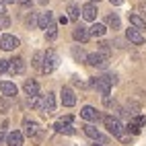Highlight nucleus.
<instances>
[{
    "label": "nucleus",
    "mask_w": 146,
    "mask_h": 146,
    "mask_svg": "<svg viewBox=\"0 0 146 146\" xmlns=\"http://www.w3.org/2000/svg\"><path fill=\"white\" fill-rule=\"evenodd\" d=\"M2 4H15V0H0Z\"/></svg>",
    "instance_id": "obj_40"
},
{
    "label": "nucleus",
    "mask_w": 146,
    "mask_h": 146,
    "mask_svg": "<svg viewBox=\"0 0 146 146\" xmlns=\"http://www.w3.org/2000/svg\"><path fill=\"white\" fill-rule=\"evenodd\" d=\"M72 37H74V41H80V43H86L91 39V33H89V29L86 27H82V25H78L72 31Z\"/></svg>",
    "instance_id": "obj_14"
},
{
    "label": "nucleus",
    "mask_w": 146,
    "mask_h": 146,
    "mask_svg": "<svg viewBox=\"0 0 146 146\" xmlns=\"http://www.w3.org/2000/svg\"><path fill=\"white\" fill-rule=\"evenodd\" d=\"M80 117L82 119H86V121H97V119H101L103 115L95 109V107H91V105H84L82 109H80Z\"/></svg>",
    "instance_id": "obj_8"
},
{
    "label": "nucleus",
    "mask_w": 146,
    "mask_h": 146,
    "mask_svg": "<svg viewBox=\"0 0 146 146\" xmlns=\"http://www.w3.org/2000/svg\"><path fill=\"white\" fill-rule=\"evenodd\" d=\"M0 27H2V25H0Z\"/></svg>",
    "instance_id": "obj_45"
},
{
    "label": "nucleus",
    "mask_w": 146,
    "mask_h": 146,
    "mask_svg": "<svg viewBox=\"0 0 146 146\" xmlns=\"http://www.w3.org/2000/svg\"><path fill=\"white\" fill-rule=\"evenodd\" d=\"M60 121H64V123H72V115H64Z\"/></svg>",
    "instance_id": "obj_36"
},
{
    "label": "nucleus",
    "mask_w": 146,
    "mask_h": 146,
    "mask_svg": "<svg viewBox=\"0 0 146 146\" xmlns=\"http://www.w3.org/2000/svg\"><path fill=\"white\" fill-rule=\"evenodd\" d=\"M109 2H111L113 6H119V4H123V0H109Z\"/></svg>",
    "instance_id": "obj_38"
},
{
    "label": "nucleus",
    "mask_w": 146,
    "mask_h": 146,
    "mask_svg": "<svg viewBox=\"0 0 146 146\" xmlns=\"http://www.w3.org/2000/svg\"><path fill=\"white\" fill-rule=\"evenodd\" d=\"M91 2H93V4H95V2H101V0H91Z\"/></svg>",
    "instance_id": "obj_43"
},
{
    "label": "nucleus",
    "mask_w": 146,
    "mask_h": 146,
    "mask_svg": "<svg viewBox=\"0 0 146 146\" xmlns=\"http://www.w3.org/2000/svg\"><path fill=\"white\" fill-rule=\"evenodd\" d=\"M140 13H144V15H146V4H140Z\"/></svg>",
    "instance_id": "obj_42"
},
{
    "label": "nucleus",
    "mask_w": 146,
    "mask_h": 146,
    "mask_svg": "<svg viewBox=\"0 0 146 146\" xmlns=\"http://www.w3.org/2000/svg\"><path fill=\"white\" fill-rule=\"evenodd\" d=\"M93 146H103V144H97V142H95V144H93Z\"/></svg>",
    "instance_id": "obj_44"
},
{
    "label": "nucleus",
    "mask_w": 146,
    "mask_h": 146,
    "mask_svg": "<svg viewBox=\"0 0 146 146\" xmlns=\"http://www.w3.org/2000/svg\"><path fill=\"white\" fill-rule=\"evenodd\" d=\"M23 134L29 136V138H35V136H39V123H37L35 119H25L23 121Z\"/></svg>",
    "instance_id": "obj_10"
},
{
    "label": "nucleus",
    "mask_w": 146,
    "mask_h": 146,
    "mask_svg": "<svg viewBox=\"0 0 146 146\" xmlns=\"http://www.w3.org/2000/svg\"><path fill=\"white\" fill-rule=\"evenodd\" d=\"M52 23H54V13H50V11H47V13H41L39 19H37V25H39V29H47Z\"/></svg>",
    "instance_id": "obj_18"
},
{
    "label": "nucleus",
    "mask_w": 146,
    "mask_h": 146,
    "mask_svg": "<svg viewBox=\"0 0 146 146\" xmlns=\"http://www.w3.org/2000/svg\"><path fill=\"white\" fill-rule=\"evenodd\" d=\"M91 84H93V89H97L103 97L105 95H109L111 93V82H109V78H107V74L105 76H95V78H91Z\"/></svg>",
    "instance_id": "obj_3"
},
{
    "label": "nucleus",
    "mask_w": 146,
    "mask_h": 146,
    "mask_svg": "<svg viewBox=\"0 0 146 146\" xmlns=\"http://www.w3.org/2000/svg\"><path fill=\"white\" fill-rule=\"evenodd\" d=\"M58 66H60V56H58L54 50H47V52L43 54V66H41V72H43V74H52Z\"/></svg>",
    "instance_id": "obj_2"
},
{
    "label": "nucleus",
    "mask_w": 146,
    "mask_h": 146,
    "mask_svg": "<svg viewBox=\"0 0 146 146\" xmlns=\"http://www.w3.org/2000/svg\"><path fill=\"white\" fill-rule=\"evenodd\" d=\"M33 68H37V70H41V66H43V52H35L33 56Z\"/></svg>",
    "instance_id": "obj_26"
},
{
    "label": "nucleus",
    "mask_w": 146,
    "mask_h": 146,
    "mask_svg": "<svg viewBox=\"0 0 146 146\" xmlns=\"http://www.w3.org/2000/svg\"><path fill=\"white\" fill-rule=\"evenodd\" d=\"M23 138H25V134L19 132V130H15V132H11V134L6 136V144L8 146H23Z\"/></svg>",
    "instance_id": "obj_15"
},
{
    "label": "nucleus",
    "mask_w": 146,
    "mask_h": 146,
    "mask_svg": "<svg viewBox=\"0 0 146 146\" xmlns=\"http://www.w3.org/2000/svg\"><path fill=\"white\" fill-rule=\"evenodd\" d=\"M17 2L21 4V6H25V8H29V6L33 4V0H17Z\"/></svg>",
    "instance_id": "obj_35"
},
{
    "label": "nucleus",
    "mask_w": 146,
    "mask_h": 146,
    "mask_svg": "<svg viewBox=\"0 0 146 146\" xmlns=\"http://www.w3.org/2000/svg\"><path fill=\"white\" fill-rule=\"evenodd\" d=\"M111 43H107V41H101L99 43V54H103V56H107V58H109L111 56V47H109Z\"/></svg>",
    "instance_id": "obj_28"
},
{
    "label": "nucleus",
    "mask_w": 146,
    "mask_h": 146,
    "mask_svg": "<svg viewBox=\"0 0 146 146\" xmlns=\"http://www.w3.org/2000/svg\"><path fill=\"white\" fill-rule=\"evenodd\" d=\"M82 130H84V134L89 136V138H93L95 142H97V140H99L101 144H107V142H109V140H107L105 136H103V134H101L99 130H97V128H93L91 123H84V125H82Z\"/></svg>",
    "instance_id": "obj_7"
},
{
    "label": "nucleus",
    "mask_w": 146,
    "mask_h": 146,
    "mask_svg": "<svg viewBox=\"0 0 146 146\" xmlns=\"http://www.w3.org/2000/svg\"><path fill=\"white\" fill-rule=\"evenodd\" d=\"M0 47H2L4 52H11V50H15V47H19V39H17L15 35L6 33V35L0 37Z\"/></svg>",
    "instance_id": "obj_9"
},
{
    "label": "nucleus",
    "mask_w": 146,
    "mask_h": 146,
    "mask_svg": "<svg viewBox=\"0 0 146 146\" xmlns=\"http://www.w3.org/2000/svg\"><path fill=\"white\" fill-rule=\"evenodd\" d=\"M86 56H89V54H86L82 47H78V45L72 47V58H74L76 62H86Z\"/></svg>",
    "instance_id": "obj_22"
},
{
    "label": "nucleus",
    "mask_w": 146,
    "mask_h": 146,
    "mask_svg": "<svg viewBox=\"0 0 146 146\" xmlns=\"http://www.w3.org/2000/svg\"><path fill=\"white\" fill-rule=\"evenodd\" d=\"M27 103H29V107H39L41 105V99H39V95H37V97H29Z\"/></svg>",
    "instance_id": "obj_30"
},
{
    "label": "nucleus",
    "mask_w": 146,
    "mask_h": 146,
    "mask_svg": "<svg viewBox=\"0 0 146 146\" xmlns=\"http://www.w3.org/2000/svg\"><path fill=\"white\" fill-rule=\"evenodd\" d=\"M134 121L138 123L140 128H142V125H146V117H144V115H136V117H134Z\"/></svg>",
    "instance_id": "obj_32"
},
{
    "label": "nucleus",
    "mask_w": 146,
    "mask_h": 146,
    "mask_svg": "<svg viewBox=\"0 0 146 146\" xmlns=\"http://www.w3.org/2000/svg\"><path fill=\"white\" fill-rule=\"evenodd\" d=\"M37 19H39V17H37V13H31V15H29V19H27V25L33 27V25L37 23Z\"/></svg>",
    "instance_id": "obj_31"
},
{
    "label": "nucleus",
    "mask_w": 146,
    "mask_h": 146,
    "mask_svg": "<svg viewBox=\"0 0 146 146\" xmlns=\"http://www.w3.org/2000/svg\"><path fill=\"white\" fill-rule=\"evenodd\" d=\"M119 25H121V21H119V17L117 15H107V27H111L113 29V31H115V29H119Z\"/></svg>",
    "instance_id": "obj_24"
},
{
    "label": "nucleus",
    "mask_w": 146,
    "mask_h": 146,
    "mask_svg": "<svg viewBox=\"0 0 146 146\" xmlns=\"http://www.w3.org/2000/svg\"><path fill=\"white\" fill-rule=\"evenodd\" d=\"M0 93H2L4 97H8V99H13V97H17L19 89L15 82H8V80H2L0 82Z\"/></svg>",
    "instance_id": "obj_13"
},
{
    "label": "nucleus",
    "mask_w": 146,
    "mask_h": 146,
    "mask_svg": "<svg viewBox=\"0 0 146 146\" xmlns=\"http://www.w3.org/2000/svg\"><path fill=\"white\" fill-rule=\"evenodd\" d=\"M8 109H11V99L2 97V99H0V113H8Z\"/></svg>",
    "instance_id": "obj_27"
},
{
    "label": "nucleus",
    "mask_w": 146,
    "mask_h": 146,
    "mask_svg": "<svg viewBox=\"0 0 146 146\" xmlns=\"http://www.w3.org/2000/svg\"><path fill=\"white\" fill-rule=\"evenodd\" d=\"M56 37H58V25H56V23H52L50 27L45 29V39H47V41H54Z\"/></svg>",
    "instance_id": "obj_25"
},
{
    "label": "nucleus",
    "mask_w": 146,
    "mask_h": 146,
    "mask_svg": "<svg viewBox=\"0 0 146 146\" xmlns=\"http://www.w3.org/2000/svg\"><path fill=\"white\" fill-rule=\"evenodd\" d=\"M68 19H70V21H78V19H80V8L76 6L74 2L68 4Z\"/></svg>",
    "instance_id": "obj_23"
},
{
    "label": "nucleus",
    "mask_w": 146,
    "mask_h": 146,
    "mask_svg": "<svg viewBox=\"0 0 146 146\" xmlns=\"http://www.w3.org/2000/svg\"><path fill=\"white\" fill-rule=\"evenodd\" d=\"M103 123H105V128L109 130V134L111 136H115V138H123V125H121V121L117 119V117H113V115H103Z\"/></svg>",
    "instance_id": "obj_1"
},
{
    "label": "nucleus",
    "mask_w": 146,
    "mask_h": 146,
    "mask_svg": "<svg viewBox=\"0 0 146 146\" xmlns=\"http://www.w3.org/2000/svg\"><path fill=\"white\" fill-rule=\"evenodd\" d=\"M89 33H91V37H103V35L107 33V27L101 25V23H95V25L89 29Z\"/></svg>",
    "instance_id": "obj_21"
},
{
    "label": "nucleus",
    "mask_w": 146,
    "mask_h": 146,
    "mask_svg": "<svg viewBox=\"0 0 146 146\" xmlns=\"http://www.w3.org/2000/svg\"><path fill=\"white\" fill-rule=\"evenodd\" d=\"M80 13H82V19H84V21H95V19H97V6H95L93 2H89V4H84V6L80 8Z\"/></svg>",
    "instance_id": "obj_16"
},
{
    "label": "nucleus",
    "mask_w": 146,
    "mask_h": 146,
    "mask_svg": "<svg viewBox=\"0 0 146 146\" xmlns=\"http://www.w3.org/2000/svg\"><path fill=\"white\" fill-rule=\"evenodd\" d=\"M6 140V136H4V130H0V144H2Z\"/></svg>",
    "instance_id": "obj_39"
},
{
    "label": "nucleus",
    "mask_w": 146,
    "mask_h": 146,
    "mask_svg": "<svg viewBox=\"0 0 146 146\" xmlns=\"http://www.w3.org/2000/svg\"><path fill=\"white\" fill-rule=\"evenodd\" d=\"M128 19H130V25H132L134 29H138V31L146 29V21H144V19H142L140 15H130Z\"/></svg>",
    "instance_id": "obj_20"
},
{
    "label": "nucleus",
    "mask_w": 146,
    "mask_h": 146,
    "mask_svg": "<svg viewBox=\"0 0 146 146\" xmlns=\"http://www.w3.org/2000/svg\"><path fill=\"white\" fill-rule=\"evenodd\" d=\"M103 103H105V107H115V101H111V97H109V95H105Z\"/></svg>",
    "instance_id": "obj_34"
},
{
    "label": "nucleus",
    "mask_w": 146,
    "mask_h": 146,
    "mask_svg": "<svg viewBox=\"0 0 146 146\" xmlns=\"http://www.w3.org/2000/svg\"><path fill=\"white\" fill-rule=\"evenodd\" d=\"M4 13H6V11H4V4H2V2H0V15H2V17H4Z\"/></svg>",
    "instance_id": "obj_41"
},
{
    "label": "nucleus",
    "mask_w": 146,
    "mask_h": 146,
    "mask_svg": "<svg viewBox=\"0 0 146 146\" xmlns=\"http://www.w3.org/2000/svg\"><path fill=\"white\" fill-rule=\"evenodd\" d=\"M54 130H56L58 134H66V136H74V134H76V130L72 128V125H70V123H64V121H56Z\"/></svg>",
    "instance_id": "obj_17"
},
{
    "label": "nucleus",
    "mask_w": 146,
    "mask_h": 146,
    "mask_svg": "<svg viewBox=\"0 0 146 146\" xmlns=\"http://www.w3.org/2000/svg\"><path fill=\"white\" fill-rule=\"evenodd\" d=\"M8 72L11 74H23L25 72V60L23 58H13V60H8Z\"/></svg>",
    "instance_id": "obj_12"
},
{
    "label": "nucleus",
    "mask_w": 146,
    "mask_h": 146,
    "mask_svg": "<svg viewBox=\"0 0 146 146\" xmlns=\"http://www.w3.org/2000/svg\"><path fill=\"white\" fill-rule=\"evenodd\" d=\"M0 25H2V27H8V25H11V21H8V17H2V21H0Z\"/></svg>",
    "instance_id": "obj_37"
},
{
    "label": "nucleus",
    "mask_w": 146,
    "mask_h": 146,
    "mask_svg": "<svg viewBox=\"0 0 146 146\" xmlns=\"http://www.w3.org/2000/svg\"><path fill=\"white\" fill-rule=\"evenodd\" d=\"M125 37H128V41L134 43V45H142L146 41L144 35H142V31H138V29H134V27H130L128 31H125Z\"/></svg>",
    "instance_id": "obj_11"
},
{
    "label": "nucleus",
    "mask_w": 146,
    "mask_h": 146,
    "mask_svg": "<svg viewBox=\"0 0 146 146\" xmlns=\"http://www.w3.org/2000/svg\"><path fill=\"white\" fill-rule=\"evenodd\" d=\"M39 111H41L43 115H52V113L56 111V95H54V93H47L43 99H41Z\"/></svg>",
    "instance_id": "obj_5"
},
{
    "label": "nucleus",
    "mask_w": 146,
    "mask_h": 146,
    "mask_svg": "<svg viewBox=\"0 0 146 146\" xmlns=\"http://www.w3.org/2000/svg\"><path fill=\"white\" fill-rule=\"evenodd\" d=\"M125 130H128L130 134H134V136H138L142 128H140V125H138V123H136L134 119H130V123H128V128H125Z\"/></svg>",
    "instance_id": "obj_29"
},
{
    "label": "nucleus",
    "mask_w": 146,
    "mask_h": 146,
    "mask_svg": "<svg viewBox=\"0 0 146 146\" xmlns=\"http://www.w3.org/2000/svg\"><path fill=\"white\" fill-rule=\"evenodd\" d=\"M8 70V60H0V74H4Z\"/></svg>",
    "instance_id": "obj_33"
},
{
    "label": "nucleus",
    "mask_w": 146,
    "mask_h": 146,
    "mask_svg": "<svg viewBox=\"0 0 146 146\" xmlns=\"http://www.w3.org/2000/svg\"><path fill=\"white\" fill-rule=\"evenodd\" d=\"M86 64L93 66V68H103V70H105V68L109 66V58L103 56V54H99V52H95V54L86 56Z\"/></svg>",
    "instance_id": "obj_4"
},
{
    "label": "nucleus",
    "mask_w": 146,
    "mask_h": 146,
    "mask_svg": "<svg viewBox=\"0 0 146 146\" xmlns=\"http://www.w3.org/2000/svg\"><path fill=\"white\" fill-rule=\"evenodd\" d=\"M60 97H62V105L64 107H74L76 105V95H74V91L70 86H62Z\"/></svg>",
    "instance_id": "obj_6"
},
{
    "label": "nucleus",
    "mask_w": 146,
    "mask_h": 146,
    "mask_svg": "<svg viewBox=\"0 0 146 146\" xmlns=\"http://www.w3.org/2000/svg\"><path fill=\"white\" fill-rule=\"evenodd\" d=\"M23 89H25L27 97H37V95H39V84H37L35 80H25Z\"/></svg>",
    "instance_id": "obj_19"
}]
</instances>
